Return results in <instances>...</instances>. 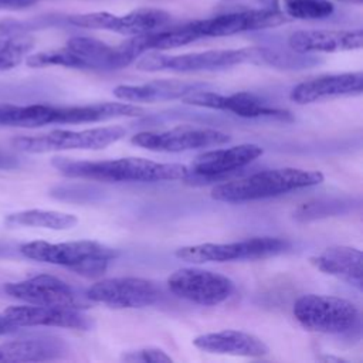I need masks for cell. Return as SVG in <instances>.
Returning <instances> with one entry per match:
<instances>
[{
  "instance_id": "cell-1",
  "label": "cell",
  "mask_w": 363,
  "mask_h": 363,
  "mask_svg": "<svg viewBox=\"0 0 363 363\" xmlns=\"http://www.w3.org/2000/svg\"><path fill=\"white\" fill-rule=\"evenodd\" d=\"M52 166L67 177L98 182H162L184 180L190 169L182 163H159L143 157H121L111 160H72L54 157Z\"/></svg>"
},
{
  "instance_id": "cell-2",
  "label": "cell",
  "mask_w": 363,
  "mask_h": 363,
  "mask_svg": "<svg viewBox=\"0 0 363 363\" xmlns=\"http://www.w3.org/2000/svg\"><path fill=\"white\" fill-rule=\"evenodd\" d=\"M322 182L323 174L319 170L279 167L217 184L211 189V197L225 203H242L281 196Z\"/></svg>"
},
{
  "instance_id": "cell-3",
  "label": "cell",
  "mask_w": 363,
  "mask_h": 363,
  "mask_svg": "<svg viewBox=\"0 0 363 363\" xmlns=\"http://www.w3.org/2000/svg\"><path fill=\"white\" fill-rule=\"evenodd\" d=\"M20 252L30 259L61 265L86 278L101 277L118 257V251L105 244L81 240L68 242L30 241L20 245Z\"/></svg>"
},
{
  "instance_id": "cell-4",
  "label": "cell",
  "mask_w": 363,
  "mask_h": 363,
  "mask_svg": "<svg viewBox=\"0 0 363 363\" xmlns=\"http://www.w3.org/2000/svg\"><path fill=\"white\" fill-rule=\"evenodd\" d=\"M268 48L247 47L237 50H208L201 52H187L169 55L159 51H147L136 62L140 71H174V72H196L214 71L230 68L240 64L267 65Z\"/></svg>"
},
{
  "instance_id": "cell-5",
  "label": "cell",
  "mask_w": 363,
  "mask_h": 363,
  "mask_svg": "<svg viewBox=\"0 0 363 363\" xmlns=\"http://www.w3.org/2000/svg\"><path fill=\"white\" fill-rule=\"evenodd\" d=\"M292 312L301 326L326 335L347 333L359 322L357 306L333 295H302L295 301Z\"/></svg>"
},
{
  "instance_id": "cell-6",
  "label": "cell",
  "mask_w": 363,
  "mask_h": 363,
  "mask_svg": "<svg viewBox=\"0 0 363 363\" xmlns=\"http://www.w3.org/2000/svg\"><path fill=\"white\" fill-rule=\"evenodd\" d=\"M126 135L122 126H104L82 130L55 129L35 136H20L13 139V146L27 153H45L55 150L89 149L98 150L115 143Z\"/></svg>"
},
{
  "instance_id": "cell-7",
  "label": "cell",
  "mask_w": 363,
  "mask_h": 363,
  "mask_svg": "<svg viewBox=\"0 0 363 363\" xmlns=\"http://www.w3.org/2000/svg\"><path fill=\"white\" fill-rule=\"evenodd\" d=\"M289 248L286 240L278 237H251L234 242H206L197 245H187L176 250L174 255L179 259L189 262H225L234 259H259L275 257Z\"/></svg>"
},
{
  "instance_id": "cell-8",
  "label": "cell",
  "mask_w": 363,
  "mask_h": 363,
  "mask_svg": "<svg viewBox=\"0 0 363 363\" xmlns=\"http://www.w3.org/2000/svg\"><path fill=\"white\" fill-rule=\"evenodd\" d=\"M167 286L176 296L189 302L216 306L234 292V282L221 274L201 268H180L167 278Z\"/></svg>"
},
{
  "instance_id": "cell-9",
  "label": "cell",
  "mask_w": 363,
  "mask_h": 363,
  "mask_svg": "<svg viewBox=\"0 0 363 363\" xmlns=\"http://www.w3.org/2000/svg\"><path fill=\"white\" fill-rule=\"evenodd\" d=\"M170 20L172 17L167 11L155 7L136 9L122 16L108 11H92L68 17V21L77 27L106 30L130 37L167 27Z\"/></svg>"
},
{
  "instance_id": "cell-10",
  "label": "cell",
  "mask_w": 363,
  "mask_h": 363,
  "mask_svg": "<svg viewBox=\"0 0 363 363\" xmlns=\"http://www.w3.org/2000/svg\"><path fill=\"white\" fill-rule=\"evenodd\" d=\"M286 17L278 7L250 9L242 11L225 13L210 18L190 21V27L196 33L197 38L208 37H225L245 31H257L272 28L284 24Z\"/></svg>"
},
{
  "instance_id": "cell-11",
  "label": "cell",
  "mask_w": 363,
  "mask_h": 363,
  "mask_svg": "<svg viewBox=\"0 0 363 363\" xmlns=\"http://www.w3.org/2000/svg\"><path fill=\"white\" fill-rule=\"evenodd\" d=\"M159 295L160 291L152 281L138 277L104 278L92 284L85 292L86 299L91 302L121 309L153 305Z\"/></svg>"
},
{
  "instance_id": "cell-12",
  "label": "cell",
  "mask_w": 363,
  "mask_h": 363,
  "mask_svg": "<svg viewBox=\"0 0 363 363\" xmlns=\"http://www.w3.org/2000/svg\"><path fill=\"white\" fill-rule=\"evenodd\" d=\"M230 136L211 128L180 125L163 132H140L132 138V143L153 152L177 153L200 147L220 146L230 142Z\"/></svg>"
},
{
  "instance_id": "cell-13",
  "label": "cell",
  "mask_w": 363,
  "mask_h": 363,
  "mask_svg": "<svg viewBox=\"0 0 363 363\" xmlns=\"http://www.w3.org/2000/svg\"><path fill=\"white\" fill-rule=\"evenodd\" d=\"M4 292L11 298L30 305L69 309L86 308V302H84L67 282L48 274L35 275L17 282H9L4 285Z\"/></svg>"
},
{
  "instance_id": "cell-14",
  "label": "cell",
  "mask_w": 363,
  "mask_h": 363,
  "mask_svg": "<svg viewBox=\"0 0 363 363\" xmlns=\"http://www.w3.org/2000/svg\"><path fill=\"white\" fill-rule=\"evenodd\" d=\"M183 104L230 111L241 118H277V119H289L291 115L288 111L271 108L261 98L251 92H235L231 95H223L211 91L196 89L180 98Z\"/></svg>"
},
{
  "instance_id": "cell-15",
  "label": "cell",
  "mask_w": 363,
  "mask_h": 363,
  "mask_svg": "<svg viewBox=\"0 0 363 363\" xmlns=\"http://www.w3.org/2000/svg\"><path fill=\"white\" fill-rule=\"evenodd\" d=\"M16 326H55L88 330L91 320L79 309L43 306V305H13L3 312Z\"/></svg>"
},
{
  "instance_id": "cell-16",
  "label": "cell",
  "mask_w": 363,
  "mask_h": 363,
  "mask_svg": "<svg viewBox=\"0 0 363 363\" xmlns=\"http://www.w3.org/2000/svg\"><path fill=\"white\" fill-rule=\"evenodd\" d=\"M363 91V72L328 74L306 79L291 91V99L296 104H312L337 96L360 95Z\"/></svg>"
},
{
  "instance_id": "cell-17",
  "label": "cell",
  "mask_w": 363,
  "mask_h": 363,
  "mask_svg": "<svg viewBox=\"0 0 363 363\" xmlns=\"http://www.w3.org/2000/svg\"><path fill=\"white\" fill-rule=\"evenodd\" d=\"M264 153V149L254 143H242L224 149H214L199 155L191 164L190 176L200 177H217L225 173L238 170ZM189 176V177H190Z\"/></svg>"
},
{
  "instance_id": "cell-18",
  "label": "cell",
  "mask_w": 363,
  "mask_h": 363,
  "mask_svg": "<svg viewBox=\"0 0 363 363\" xmlns=\"http://www.w3.org/2000/svg\"><path fill=\"white\" fill-rule=\"evenodd\" d=\"M288 45L294 52H339L359 50L363 31L357 30H299L289 35Z\"/></svg>"
},
{
  "instance_id": "cell-19",
  "label": "cell",
  "mask_w": 363,
  "mask_h": 363,
  "mask_svg": "<svg viewBox=\"0 0 363 363\" xmlns=\"http://www.w3.org/2000/svg\"><path fill=\"white\" fill-rule=\"evenodd\" d=\"M319 271L333 275L346 284L362 289L363 285V254L360 250L346 245L325 248L318 255L309 258Z\"/></svg>"
},
{
  "instance_id": "cell-20",
  "label": "cell",
  "mask_w": 363,
  "mask_h": 363,
  "mask_svg": "<svg viewBox=\"0 0 363 363\" xmlns=\"http://www.w3.org/2000/svg\"><path fill=\"white\" fill-rule=\"evenodd\" d=\"M193 345L200 350L220 354L261 357L268 353V346L259 337L234 329L200 335L193 340Z\"/></svg>"
},
{
  "instance_id": "cell-21",
  "label": "cell",
  "mask_w": 363,
  "mask_h": 363,
  "mask_svg": "<svg viewBox=\"0 0 363 363\" xmlns=\"http://www.w3.org/2000/svg\"><path fill=\"white\" fill-rule=\"evenodd\" d=\"M65 47L84 62L85 69H116L130 64L119 45L112 47L92 37H72Z\"/></svg>"
},
{
  "instance_id": "cell-22",
  "label": "cell",
  "mask_w": 363,
  "mask_h": 363,
  "mask_svg": "<svg viewBox=\"0 0 363 363\" xmlns=\"http://www.w3.org/2000/svg\"><path fill=\"white\" fill-rule=\"evenodd\" d=\"M200 88V84L177 79H157L139 85H118L112 92L118 99L128 102H156L177 99Z\"/></svg>"
},
{
  "instance_id": "cell-23",
  "label": "cell",
  "mask_w": 363,
  "mask_h": 363,
  "mask_svg": "<svg viewBox=\"0 0 363 363\" xmlns=\"http://www.w3.org/2000/svg\"><path fill=\"white\" fill-rule=\"evenodd\" d=\"M145 115V109L129 102H99L82 106H58V123H88Z\"/></svg>"
},
{
  "instance_id": "cell-24",
  "label": "cell",
  "mask_w": 363,
  "mask_h": 363,
  "mask_svg": "<svg viewBox=\"0 0 363 363\" xmlns=\"http://www.w3.org/2000/svg\"><path fill=\"white\" fill-rule=\"evenodd\" d=\"M65 352L64 343L54 337L18 339L0 345V362H44L60 357Z\"/></svg>"
},
{
  "instance_id": "cell-25",
  "label": "cell",
  "mask_w": 363,
  "mask_h": 363,
  "mask_svg": "<svg viewBox=\"0 0 363 363\" xmlns=\"http://www.w3.org/2000/svg\"><path fill=\"white\" fill-rule=\"evenodd\" d=\"M58 123V106L45 104L0 105V125L16 128H40Z\"/></svg>"
},
{
  "instance_id": "cell-26",
  "label": "cell",
  "mask_w": 363,
  "mask_h": 363,
  "mask_svg": "<svg viewBox=\"0 0 363 363\" xmlns=\"http://www.w3.org/2000/svg\"><path fill=\"white\" fill-rule=\"evenodd\" d=\"M78 218L74 214L54 211V210H41L30 208L13 213L7 216V225H24V227H41L50 230H69L77 225Z\"/></svg>"
},
{
  "instance_id": "cell-27",
  "label": "cell",
  "mask_w": 363,
  "mask_h": 363,
  "mask_svg": "<svg viewBox=\"0 0 363 363\" xmlns=\"http://www.w3.org/2000/svg\"><path fill=\"white\" fill-rule=\"evenodd\" d=\"M284 14L296 20H322L332 16L335 6L329 0H282Z\"/></svg>"
},
{
  "instance_id": "cell-28",
  "label": "cell",
  "mask_w": 363,
  "mask_h": 363,
  "mask_svg": "<svg viewBox=\"0 0 363 363\" xmlns=\"http://www.w3.org/2000/svg\"><path fill=\"white\" fill-rule=\"evenodd\" d=\"M33 47L34 38L27 34L0 37V71H7L20 65Z\"/></svg>"
},
{
  "instance_id": "cell-29",
  "label": "cell",
  "mask_w": 363,
  "mask_h": 363,
  "mask_svg": "<svg viewBox=\"0 0 363 363\" xmlns=\"http://www.w3.org/2000/svg\"><path fill=\"white\" fill-rule=\"evenodd\" d=\"M26 62L31 68H43V67L58 65V67H67V68L85 69L84 62L67 47L31 54V55L27 57Z\"/></svg>"
},
{
  "instance_id": "cell-30",
  "label": "cell",
  "mask_w": 363,
  "mask_h": 363,
  "mask_svg": "<svg viewBox=\"0 0 363 363\" xmlns=\"http://www.w3.org/2000/svg\"><path fill=\"white\" fill-rule=\"evenodd\" d=\"M123 360L126 362H153V363H162V362H172V357L166 354L163 350L156 349V347H145L140 350L129 352L122 356Z\"/></svg>"
},
{
  "instance_id": "cell-31",
  "label": "cell",
  "mask_w": 363,
  "mask_h": 363,
  "mask_svg": "<svg viewBox=\"0 0 363 363\" xmlns=\"http://www.w3.org/2000/svg\"><path fill=\"white\" fill-rule=\"evenodd\" d=\"M35 27H37V24L34 21L4 18V20H0V37H11V35L27 34L28 31L34 30Z\"/></svg>"
},
{
  "instance_id": "cell-32",
  "label": "cell",
  "mask_w": 363,
  "mask_h": 363,
  "mask_svg": "<svg viewBox=\"0 0 363 363\" xmlns=\"http://www.w3.org/2000/svg\"><path fill=\"white\" fill-rule=\"evenodd\" d=\"M35 0H0V10H23L30 7Z\"/></svg>"
},
{
  "instance_id": "cell-33",
  "label": "cell",
  "mask_w": 363,
  "mask_h": 363,
  "mask_svg": "<svg viewBox=\"0 0 363 363\" xmlns=\"http://www.w3.org/2000/svg\"><path fill=\"white\" fill-rule=\"evenodd\" d=\"M18 166V160L14 156L0 153V169H13Z\"/></svg>"
},
{
  "instance_id": "cell-34",
  "label": "cell",
  "mask_w": 363,
  "mask_h": 363,
  "mask_svg": "<svg viewBox=\"0 0 363 363\" xmlns=\"http://www.w3.org/2000/svg\"><path fill=\"white\" fill-rule=\"evenodd\" d=\"M339 1H343V3H349V4H356V6H360L363 3V0H339Z\"/></svg>"
}]
</instances>
